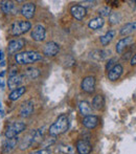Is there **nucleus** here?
Wrapping results in <instances>:
<instances>
[{
	"instance_id": "nucleus-3",
	"label": "nucleus",
	"mask_w": 136,
	"mask_h": 154,
	"mask_svg": "<svg viewBox=\"0 0 136 154\" xmlns=\"http://www.w3.org/2000/svg\"><path fill=\"white\" fill-rule=\"evenodd\" d=\"M26 129V125L22 122H15L11 124L5 130V137L6 138H13L17 137L18 134H20L21 132H23Z\"/></svg>"
},
{
	"instance_id": "nucleus-4",
	"label": "nucleus",
	"mask_w": 136,
	"mask_h": 154,
	"mask_svg": "<svg viewBox=\"0 0 136 154\" xmlns=\"http://www.w3.org/2000/svg\"><path fill=\"white\" fill-rule=\"evenodd\" d=\"M31 29L32 24L29 21H16L12 26V35L13 36H20V35L27 32Z\"/></svg>"
},
{
	"instance_id": "nucleus-38",
	"label": "nucleus",
	"mask_w": 136,
	"mask_h": 154,
	"mask_svg": "<svg viewBox=\"0 0 136 154\" xmlns=\"http://www.w3.org/2000/svg\"><path fill=\"white\" fill-rule=\"evenodd\" d=\"M5 70H2L1 71V72H0V78H3L4 77V75H5Z\"/></svg>"
},
{
	"instance_id": "nucleus-12",
	"label": "nucleus",
	"mask_w": 136,
	"mask_h": 154,
	"mask_svg": "<svg viewBox=\"0 0 136 154\" xmlns=\"http://www.w3.org/2000/svg\"><path fill=\"white\" fill-rule=\"evenodd\" d=\"M83 125L85 126L88 129H94L95 127H98V124H100V118L96 116H84L83 119Z\"/></svg>"
},
{
	"instance_id": "nucleus-31",
	"label": "nucleus",
	"mask_w": 136,
	"mask_h": 154,
	"mask_svg": "<svg viewBox=\"0 0 136 154\" xmlns=\"http://www.w3.org/2000/svg\"><path fill=\"white\" fill-rule=\"evenodd\" d=\"M31 154H51V151L49 150L48 148L47 149H40V150H37V151H34L33 153Z\"/></svg>"
},
{
	"instance_id": "nucleus-16",
	"label": "nucleus",
	"mask_w": 136,
	"mask_h": 154,
	"mask_svg": "<svg viewBox=\"0 0 136 154\" xmlns=\"http://www.w3.org/2000/svg\"><path fill=\"white\" fill-rule=\"evenodd\" d=\"M122 71H124V68L120 64H116L111 70L108 71V79L110 81H116L120 78V75H122Z\"/></svg>"
},
{
	"instance_id": "nucleus-15",
	"label": "nucleus",
	"mask_w": 136,
	"mask_h": 154,
	"mask_svg": "<svg viewBox=\"0 0 136 154\" xmlns=\"http://www.w3.org/2000/svg\"><path fill=\"white\" fill-rule=\"evenodd\" d=\"M34 112V103L32 101H26L22 104L20 108V116L22 118H29Z\"/></svg>"
},
{
	"instance_id": "nucleus-22",
	"label": "nucleus",
	"mask_w": 136,
	"mask_h": 154,
	"mask_svg": "<svg viewBox=\"0 0 136 154\" xmlns=\"http://www.w3.org/2000/svg\"><path fill=\"white\" fill-rule=\"evenodd\" d=\"M25 91H26V87H25V86H20V87L16 88V89L13 90V91L10 93L8 99H10L11 101H17V100L20 99V97L24 94Z\"/></svg>"
},
{
	"instance_id": "nucleus-25",
	"label": "nucleus",
	"mask_w": 136,
	"mask_h": 154,
	"mask_svg": "<svg viewBox=\"0 0 136 154\" xmlns=\"http://www.w3.org/2000/svg\"><path fill=\"white\" fill-rule=\"evenodd\" d=\"M104 106H105V99H104L103 95H95L92 100V107L96 110H101L104 108Z\"/></svg>"
},
{
	"instance_id": "nucleus-20",
	"label": "nucleus",
	"mask_w": 136,
	"mask_h": 154,
	"mask_svg": "<svg viewBox=\"0 0 136 154\" xmlns=\"http://www.w3.org/2000/svg\"><path fill=\"white\" fill-rule=\"evenodd\" d=\"M79 110L82 116H88L92 114V107L87 101H82L79 103Z\"/></svg>"
},
{
	"instance_id": "nucleus-18",
	"label": "nucleus",
	"mask_w": 136,
	"mask_h": 154,
	"mask_svg": "<svg viewBox=\"0 0 136 154\" xmlns=\"http://www.w3.org/2000/svg\"><path fill=\"white\" fill-rule=\"evenodd\" d=\"M132 42H133V39H132V37H130V36L120 39L117 42V44H116V51H117V54H122L124 49L127 48Z\"/></svg>"
},
{
	"instance_id": "nucleus-27",
	"label": "nucleus",
	"mask_w": 136,
	"mask_h": 154,
	"mask_svg": "<svg viewBox=\"0 0 136 154\" xmlns=\"http://www.w3.org/2000/svg\"><path fill=\"white\" fill-rule=\"evenodd\" d=\"M0 8H1V11L4 14H10L12 12L13 8H14V2L8 1V0H2L0 2Z\"/></svg>"
},
{
	"instance_id": "nucleus-28",
	"label": "nucleus",
	"mask_w": 136,
	"mask_h": 154,
	"mask_svg": "<svg viewBox=\"0 0 136 154\" xmlns=\"http://www.w3.org/2000/svg\"><path fill=\"white\" fill-rule=\"evenodd\" d=\"M58 151H60L63 154H74L75 153V149L73 148L70 145H65V144H61L58 146Z\"/></svg>"
},
{
	"instance_id": "nucleus-32",
	"label": "nucleus",
	"mask_w": 136,
	"mask_h": 154,
	"mask_svg": "<svg viewBox=\"0 0 136 154\" xmlns=\"http://www.w3.org/2000/svg\"><path fill=\"white\" fill-rule=\"evenodd\" d=\"M100 15H102V18L104 16H110V10L109 8H103L100 10Z\"/></svg>"
},
{
	"instance_id": "nucleus-10",
	"label": "nucleus",
	"mask_w": 136,
	"mask_h": 154,
	"mask_svg": "<svg viewBox=\"0 0 136 154\" xmlns=\"http://www.w3.org/2000/svg\"><path fill=\"white\" fill-rule=\"evenodd\" d=\"M77 151L79 154H90L92 151V146L88 140H80L77 142Z\"/></svg>"
},
{
	"instance_id": "nucleus-8",
	"label": "nucleus",
	"mask_w": 136,
	"mask_h": 154,
	"mask_svg": "<svg viewBox=\"0 0 136 154\" xmlns=\"http://www.w3.org/2000/svg\"><path fill=\"white\" fill-rule=\"evenodd\" d=\"M32 38L37 42L44 41L45 38H46V29H45V27L40 24L36 25L33 31H32Z\"/></svg>"
},
{
	"instance_id": "nucleus-26",
	"label": "nucleus",
	"mask_w": 136,
	"mask_h": 154,
	"mask_svg": "<svg viewBox=\"0 0 136 154\" xmlns=\"http://www.w3.org/2000/svg\"><path fill=\"white\" fill-rule=\"evenodd\" d=\"M115 34H116L115 31L111 29V31H108L104 36L101 37V43H102L103 46H107V45L112 41V39L115 37Z\"/></svg>"
},
{
	"instance_id": "nucleus-36",
	"label": "nucleus",
	"mask_w": 136,
	"mask_h": 154,
	"mask_svg": "<svg viewBox=\"0 0 136 154\" xmlns=\"http://www.w3.org/2000/svg\"><path fill=\"white\" fill-rule=\"evenodd\" d=\"M0 113L3 116L4 114V111H3V109H2V104H1V102H0Z\"/></svg>"
},
{
	"instance_id": "nucleus-7",
	"label": "nucleus",
	"mask_w": 136,
	"mask_h": 154,
	"mask_svg": "<svg viewBox=\"0 0 136 154\" xmlns=\"http://www.w3.org/2000/svg\"><path fill=\"white\" fill-rule=\"evenodd\" d=\"M60 51V46L58 43L53 42V41H49L45 44L44 48H43V53L47 57H55L56 55H58V53Z\"/></svg>"
},
{
	"instance_id": "nucleus-6",
	"label": "nucleus",
	"mask_w": 136,
	"mask_h": 154,
	"mask_svg": "<svg viewBox=\"0 0 136 154\" xmlns=\"http://www.w3.org/2000/svg\"><path fill=\"white\" fill-rule=\"evenodd\" d=\"M25 45V41L24 39H15V40H12L8 42V51L10 55H13V54L18 53L19 51L24 47Z\"/></svg>"
},
{
	"instance_id": "nucleus-35",
	"label": "nucleus",
	"mask_w": 136,
	"mask_h": 154,
	"mask_svg": "<svg viewBox=\"0 0 136 154\" xmlns=\"http://www.w3.org/2000/svg\"><path fill=\"white\" fill-rule=\"evenodd\" d=\"M3 60H4V54L2 51H0V62L3 61Z\"/></svg>"
},
{
	"instance_id": "nucleus-30",
	"label": "nucleus",
	"mask_w": 136,
	"mask_h": 154,
	"mask_svg": "<svg viewBox=\"0 0 136 154\" xmlns=\"http://www.w3.org/2000/svg\"><path fill=\"white\" fill-rule=\"evenodd\" d=\"M115 62H116V59H115V58H113V59H110L109 61H108L107 65H106V70H107V71L111 70V69L113 68V67L116 65V64H115Z\"/></svg>"
},
{
	"instance_id": "nucleus-2",
	"label": "nucleus",
	"mask_w": 136,
	"mask_h": 154,
	"mask_svg": "<svg viewBox=\"0 0 136 154\" xmlns=\"http://www.w3.org/2000/svg\"><path fill=\"white\" fill-rule=\"evenodd\" d=\"M43 59L42 54L38 53L35 51H23V53H19L15 56V60L18 64L25 65V64H31V63L38 62Z\"/></svg>"
},
{
	"instance_id": "nucleus-13",
	"label": "nucleus",
	"mask_w": 136,
	"mask_h": 154,
	"mask_svg": "<svg viewBox=\"0 0 136 154\" xmlns=\"http://www.w3.org/2000/svg\"><path fill=\"white\" fill-rule=\"evenodd\" d=\"M35 134H36V130H33L25 137H23L22 142H21L20 146H19L21 150H26V149H29V147H32L35 144Z\"/></svg>"
},
{
	"instance_id": "nucleus-19",
	"label": "nucleus",
	"mask_w": 136,
	"mask_h": 154,
	"mask_svg": "<svg viewBox=\"0 0 136 154\" xmlns=\"http://www.w3.org/2000/svg\"><path fill=\"white\" fill-rule=\"evenodd\" d=\"M110 54V51H104V49H96L90 53V58L96 60V61H103L106 58H108V55Z\"/></svg>"
},
{
	"instance_id": "nucleus-14",
	"label": "nucleus",
	"mask_w": 136,
	"mask_h": 154,
	"mask_svg": "<svg viewBox=\"0 0 136 154\" xmlns=\"http://www.w3.org/2000/svg\"><path fill=\"white\" fill-rule=\"evenodd\" d=\"M35 12H36V5L32 2H29V3H25L22 5L21 8V14L25 17L26 19H32L35 15Z\"/></svg>"
},
{
	"instance_id": "nucleus-5",
	"label": "nucleus",
	"mask_w": 136,
	"mask_h": 154,
	"mask_svg": "<svg viewBox=\"0 0 136 154\" xmlns=\"http://www.w3.org/2000/svg\"><path fill=\"white\" fill-rule=\"evenodd\" d=\"M81 88L83 91L92 93L95 90V78L92 75H88V77L84 78L81 83Z\"/></svg>"
},
{
	"instance_id": "nucleus-24",
	"label": "nucleus",
	"mask_w": 136,
	"mask_h": 154,
	"mask_svg": "<svg viewBox=\"0 0 136 154\" xmlns=\"http://www.w3.org/2000/svg\"><path fill=\"white\" fill-rule=\"evenodd\" d=\"M23 75H24L25 79L34 80L40 75V70L38 68H35V67H29L27 69H25Z\"/></svg>"
},
{
	"instance_id": "nucleus-34",
	"label": "nucleus",
	"mask_w": 136,
	"mask_h": 154,
	"mask_svg": "<svg viewBox=\"0 0 136 154\" xmlns=\"http://www.w3.org/2000/svg\"><path fill=\"white\" fill-rule=\"evenodd\" d=\"M131 65H132V66L136 65V54H135L134 56H133L132 58H131Z\"/></svg>"
},
{
	"instance_id": "nucleus-33",
	"label": "nucleus",
	"mask_w": 136,
	"mask_h": 154,
	"mask_svg": "<svg viewBox=\"0 0 136 154\" xmlns=\"http://www.w3.org/2000/svg\"><path fill=\"white\" fill-rule=\"evenodd\" d=\"M93 3H94V1H85V2H83L82 3V6L83 8H87V6H91V5H93Z\"/></svg>"
},
{
	"instance_id": "nucleus-9",
	"label": "nucleus",
	"mask_w": 136,
	"mask_h": 154,
	"mask_svg": "<svg viewBox=\"0 0 136 154\" xmlns=\"http://www.w3.org/2000/svg\"><path fill=\"white\" fill-rule=\"evenodd\" d=\"M24 79H25L24 75H13V77H10V79L8 81V89H11L13 91L16 88L20 87V85L23 83Z\"/></svg>"
},
{
	"instance_id": "nucleus-37",
	"label": "nucleus",
	"mask_w": 136,
	"mask_h": 154,
	"mask_svg": "<svg viewBox=\"0 0 136 154\" xmlns=\"http://www.w3.org/2000/svg\"><path fill=\"white\" fill-rule=\"evenodd\" d=\"M6 65V62H5V60H3V61H1L0 62V66H2V67H4Z\"/></svg>"
},
{
	"instance_id": "nucleus-11",
	"label": "nucleus",
	"mask_w": 136,
	"mask_h": 154,
	"mask_svg": "<svg viewBox=\"0 0 136 154\" xmlns=\"http://www.w3.org/2000/svg\"><path fill=\"white\" fill-rule=\"evenodd\" d=\"M18 142H19L18 137L6 138V140L3 143V147H2V154H8L12 152L17 147Z\"/></svg>"
},
{
	"instance_id": "nucleus-17",
	"label": "nucleus",
	"mask_w": 136,
	"mask_h": 154,
	"mask_svg": "<svg viewBox=\"0 0 136 154\" xmlns=\"http://www.w3.org/2000/svg\"><path fill=\"white\" fill-rule=\"evenodd\" d=\"M70 13L77 20H82L86 16V8L82 5H73L70 8Z\"/></svg>"
},
{
	"instance_id": "nucleus-23",
	"label": "nucleus",
	"mask_w": 136,
	"mask_h": 154,
	"mask_svg": "<svg viewBox=\"0 0 136 154\" xmlns=\"http://www.w3.org/2000/svg\"><path fill=\"white\" fill-rule=\"evenodd\" d=\"M104 24H105V20L100 16V17H96V18L91 19L89 21V23H88V26H89L90 29H98L101 27H103Z\"/></svg>"
},
{
	"instance_id": "nucleus-39",
	"label": "nucleus",
	"mask_w": 136,
	"mask_h": 154,
	"mask_svg": "<svg viewBox=\"0 0 136 154\" xmlns=\"http://www.w3.org/2000/svg\"><path fill=\"white\" fill-rule=\"evenodd\" d=\"M0 88H1V80H0Z\"/></svg>"
},
{
	"instance_id": "nucleus-1",
	"label": "nucleus",
	"mask_w": 136,
	"mask_h": 154,
	"mask_svg": "<svg viewBox=\"0 0 136 154\" xmlns=\"http://www.w3.org/2000/svg\"><path fill=\"white\" fill-rule=\"evenodd\" d=\"M69 127V119L66 114H61L59 118L57 119L55 123L49 127L48 132L49 135L51 136H58L60 134L65 133L66 131L68 130Z\"/></svg>"
},
{
	"instance_id": "nucleus-29",
	"label": "nucleus",
	"mask_w": 136,
	"mask_h": 154,
	"mask_svg": "<svg viewBox=\"0 0 136 154\" xmlns=\"http://www.w3.org/2000/svg\"><path fill=\"white\" fill-rule=\"evenodd\" d=\"M110 24H117L120 21V15L119 13H111L109 16Z\"/></svg>"
},
{
	"instance_id": "nucleus-21",
	"label": "nucleus",
	"mask_w": 136,
	"mask_h": 154,
	"mask_svg": "<svg viewBox=\"0 0 136 154\" xmlns=\"http://www.w3.org/2000/svg\"><path fill=\"white\" fill-rule=\"evenodd\" d=\"M136 31V21H132V22L126 23L124 26L120 29V35L122 36H127Z\"/></svg>"
}]
</instances>
